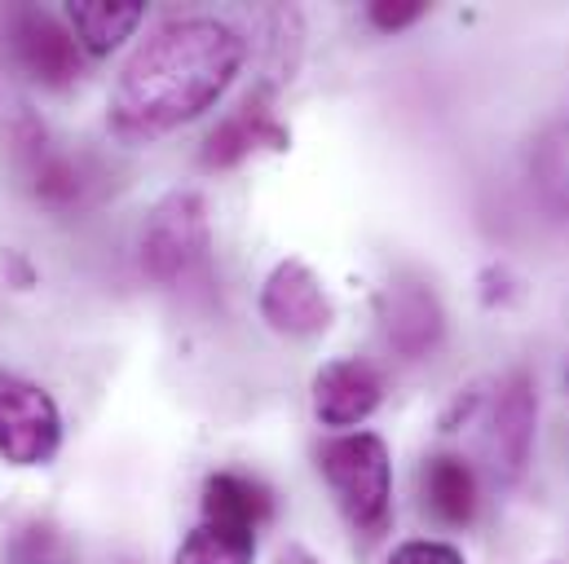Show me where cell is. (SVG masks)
<instances>
[{"label":"cell","instance_id":"cell-18","mask_svg":"<svg viewBox=\"0 0 569 564\" xmlns=\"http://www.w3.org/2000/svg\"><path fill=\"white\" fill-rule=\"evenodd\" d=\"M274 564H318V561H313V556H309V552H305L300 543H287Z\"/></svg>","mask_w":569,"mask_h":564},{"label":"cell","instance_id":"cell-5","mask_svg":"<svg viewBox=\"0 0 569 564\" xmlns=\"http://www.w3.org/2000/svg\"><path fill=\"white\" fill-rule=\"evenodd\" d=\"M9 53L13 62L49 84V89H62L80 75V40L71 27H62L53 13H40V9H18L13 22H9Z\"/></svg>","mask_w":569,"mask_h":564},{"label":"cell","instance_id":"cell-14","mask_svg":"<svg viewBox=\"0 0 569 564\" xmlns=\"http://www.w3.org/2000/svg\"><path fill=\"white\" fill-rule=\"evenodd\" d=\"M530 177H535L539 203L557 221H569V115L539 133L530 150Z\"/></svg>","mask_w":569,"mask_h":564},{"label":"cell","instance_id":"cell-19","mask_svg":"<svg viewBox=\"0 0 569 564\" xmlns=\"http://www.w3.org/2000/svg\"><path fill=\"white\" fill-rule=\"evenodd\" d=\"M566 384H569V371H566Z\"/></svg>","mask_w":569,"mask_h":564},{"label":"cell","instance_id":"cell-9","mask_svg":"<svg viewBox=\"0 0 569 564\" xmlns=\"http://www.w3.org/2000/svg\"><path fill=\"white\" fill-rule=\"evenodd\" d=\"M257 150H287V133H283V124L274 120L266 93L248 98L239 111H230V115L208 133L203 150H199V163H203L208 172H226V168L243 163V159L257 154Z\"/></svg>","mask_w":569,"mask_h":564},{"label":"cell","instance_id":"cell-10","mask_svg":"<svg viewBox=\"0 0 569 564\" xmlns=\"http://www.w3.org/2000/svg\"><path fill=\"white\" fill-rule=\"evenodd\" d=\"M380 326H385V340L402 357H425L428 349H437L446 318L425 282H393L380 295Z\"/></svg>","mask_w":569,"mask_h":564},{"label":"cell","instance_id":"cell-15","mask_svg":"<svg viewBox=\"0 0 569 564\" xmlns=\"http://www.w3.org/2000/svg\"><path fill=\"white\" fill-rule=\"evenodd\" d=\"M257 561V530H239V525H221V521H199L172 564H252Z\"/></svg>","mask_w":569,"mask_h":564},{"label":"cell","instance_id":"cell-8","mask_svg":"<svg viewBox=\"0 0 569 564\" xmlns=\"http://www.w3.org/2000/svg\"><path fill=\"white\" fill-rule=\"evenodd\" d=\"M385 380L362 357H336L313 375V415L322 427H358L376 415Z\"/></svg>","mask_w":569,"mask_h":564},{"label":"cell","instance_id":"cell-4","mask_svg":"<svg viewBox=\"0 0 569 564\" xmlns=\"http://www.w3.org/2000/svg\"><path fill=\"white\" fill-rule=\"evenodd\" d=\"M58 445H62L58 402L40 384L0 371V463L40 467L58 454Z\"/></svg>","mask_w":569,"mask_h":564},{"label":"cell","instance_id":"cell-16","mask_svg":"<svg viewBox=\"0 0 569 564\" xmlns=\"http://www.w3.org/2000/svg\"><path fill=\"white\" fill-rule=\"evenodd\" d=\"M425 9V0H376V4H367V22L376 31H402V27L420 22Z\"/></svg>","mask_w":569,"mask_h":564},{"label":"cell","instance_id":"cell-12","mask_svg":"<svg viewBox=\"0 0 569 564\" xmlns=\"http://www.w3.org/2000/svg\"><path fill=\"white\" fill-rule=\"evenodd\" d=\"M199 507H203V521H221V525H239V530H261L274 516L270 490L239 472H212L203 481Z\"/></svg>","mask_w":569,"mask_h":564},{"label":"cell","instance_id":"cell-17","mask_svg":"<svg viewBox=\"0 0 569 564\" xmlns=\"http://www.w3.org/2000/svg\"><path fill=\"white\" fill-rule=\"evenodd\" d=\"M389 564H463V556L450 547V543H432V538H416V543H402Z\"/></svg>","mask_w":569,"mask_h":564},{"label":"cell","instance_id":"cell-1","mask_svg":"<svg viewBox=\"0 0 569 564\" xmlns=\"http://www.w3.org/2000/svg\"><path fill=\"white\" fill-rule=\"evenodd\" d=\"M243 58V36L221 18L194 13L163 22L133 49L111 89V133L120 141H154L199 120L226 98Z\"/></svg>","mask_w":569,"mask_h":564},{"label":"cell","instance_id":"cell-13","mask_svg":"<svg viewBox=\"0 0 569 564\" xmlns=\"http://www.w3.org/2000/svg\"><path fill=\"white\" fill-rule=\"evenodd\" d=\"M428 512L441 525H472L477 516V476L459 454H432L420 472Z\"/></svg>","mask_w":569,"mask_h":564},{"label":"cell","instance_id":"cell-11","mask_svg":"<svg viewBox=\"0 0 569 564\" xmlns=\"http://www.w3.org/2000/svg\"><path fill=\"white\" fill-rule=\"evenodd\" d=\"M142 13V0H71L67 4V22H71L76 40L93 58H107L111 49H120L138 31Z\"/></svg>","mask_w":569,"mask_h":564},{"label":"cell","instance_id":"cell-3","mask_svg":"<svg viewBox=\"0 0 569 564\" xmlns=\"http://www.w3.org/2000/svg\"><path fill=\"white\" fill-rule=\"evenodd\" d=\"M208 208L199 190H168L142 225V270L159 286H186L208 265Z\"/></svg>","mask_w":569,"mask_h":564},{"label":"cell","instance_id":"cell-6","mask_svg":"<svg viewBox=\"0 0 569 564\" xmlns=\"http://www.w3.org/2000/svg\"><path fill=\"white\" fill-rule=\"evenodd\" d=\"M261 318L279 335L309 340L331 326V300L305 261H279L261 286Z\"/></svg>","mask_w":569,"mask_h":564},{"label":"cell","instance_id":"cell-2","mask_svg":"<svg viewBox=\"0 0 569 564\" xmlns=\"http://www.w3.org/2000/svg\"><path fill=\"white\" fill-rule=\"evenodd\" d=\"M318 472L336 507L362 538H380L393 521V463L376 432H345L318 445Z\"/></svg>","mask_w":569,"mask_h":564},{"label":"cell","instance_id":"cell-7","mask_svg":"<svg viewBox=\"0 0 569 564\" xmlns=\"http://www.w3.org/2000/svg\"><path fill=\"white\" fill-rule=\"evenodd\" d=\"M535 420H539L535 380L526 371L503 375L490 397V454L503 481H517L526 472L530 450H535Z\"/></svg>","mask_w":569,"mask_h":564}]
</instances>
